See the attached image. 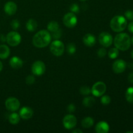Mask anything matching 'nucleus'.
Masks as SVG:
<instances>
[{"label":"nucleus","mask_w":133,"mask_h":133,"mask_svg":"<svg viewBox=\"0 0 133 133\" xmlns=\"http://www.w3.org/2000/svg\"><path fill=\"white\" fill-rule=\"evenodd\" d=\"M52 37L50 32L46 30H41L35 35L32 38V44L38 48H44L49 45Z\"/></svg>","instance_id":"nucleus-1"},{"label":"nucleus","mask_w":133,"mask_h":133,"mask_svg":"<svg viewBox=\"0 0 133 133\" xmlns=\"http://www.w3.org/2000/svg\"><path fill=\"white\" fill-rule=\"evenodd\" d=\"M114 44L117 49L125 51L128 50L131 47V39L128 34L121 32L115 36Z\"/></svg>","instance_id":"nucleus-2"},{"label":"nucleus","mask_w":133,"mask_h":133,"mask_svg":"<svg viewBox=\"0 0 133 133\" xmlns=\"http://www.w3.org/2000/svg\"><path fill=\"white\" fill-rule=\"evenodd\" d=\"M127 19L123 16H116L112 18L110 22L111 29L116 32H120L124 31L127 27Z\"/></svg>","instance_id":"nucleus-3"},{"label":"nucleus","mask_w":133,"mask_h":133,"mask_svg":"<svg viewBox=\"0 0 133 133\" xmlns=\"http://www.w3.org/2000/svg\"><path fill=\"white\" fill-rule=\"evenodd\" d=\"M65 51L64 44L58 40H55L50 45V51L56 57H61L64 54Z\"/></svg>","instance_id":"nucleus-4"},{"label":"nucleus","mask_w":133,"mask_h":133,"mask_svg":"<svg viewBox=\"0 0 133 133\" xmlns=\"http://www.w3.org/2000/svg\"><path fill=\"white\" fill-rule=\"evenodd\" d=\"M6 41L10 46L16 47L20 44L22 41V36L16 31H11L6 35Z\"/></svg>","instance_id":"nucleus-5"},{"label":"nucleus","mask_w":133,"mask_h":133,"mask_svg":"<svg viewBox=\"0 0 133 133\" xmlns=\"http://www.w3.org/2000/svg\"><path fill=\"white\" fill-rule=\"evenodd\" d=\"M107 90V86L105 83L102 81H99L95 83L91 89V93L94 96L101 97Z\"/></svg>","instance_id":"nucleus-6"},{"label":"nucleus","mask_w":133,"mask_h":133,"mask_svg":"<svg viewBox=\"0 0 133 133\" xmlns=\"http://www.w3.org/2000/svg\"><path fill=\"white\" fill-rule=\"evenodd\" d=\"M45 65L42 61H37L34 62L31 67L32 74L36 76H41L45 72Z\"/></svg>","instance_id":"nucleus-7"},{"label":"nucleus","mask_w":133,"mask_h":133,"mask_svg":"<svg viewBox=\"0 0 133 133\" xmlns=\"http://www.w3.org/2000/svg\"><path fill=\"white\" fill-rule=\"evenodd\" d=\"M62 123H63V125L65 129L68 130H71L75 128V126L77 125V120L75 116L70 114H67L64 117Z\"/></svg>","instance_id":"nucleus-8"},{"label":"nucleus","mask_w":133,"mask_h":133,"mask_svg":"<svg viewBox=\"0 0 133 133\" xmlns=\"http://www.w3.org/2000/svg\"><path fill=\"white\" fill-rule=\"evenodd\" d=\"M99 42L104 48H109L112 44L113 38L110 33L103 32L99 35Z\"/></svg>","instance_id":"nucleus-9"},{"label":"nucleus","mask_w":133,"mask_h":133,"mask_svg":"<svg viewBox=\"0 0 133 133\" xmlns=\"http://www.w3.org/2000/svg\"><path fill=\"white\" fill-rule=\"evenodd\" d=\"M5 107L9 111L16 112L19 109L20 103L17 98L14 97H10L6 99L5 103Z\"/></svg>","instance_id":"nucleus-10"},{"label":"nucleus","mask_w":133,"mask_h":133,"mask_svg":"<svg viewBox=\"0 0 133 133\" xmlns=\"http://www.w3.org/2000/svg\"><path fill=\"white\" fill-rule=\"evenodd\" d=\"M63 23L64 25L68 28L75 27L77 23V18L75 14L71 12L65 14L63 18Z\"/></svg>","instance_id":"nucleus-11"},{"label":"nucleus","mask_w":133,"mask_h":133,"mask_svg":"<svg viewBox=\"0 0 133 133\" xmlns=\"http://www.w3.org/2000/svg\"><path fill=\"white\" fill-rule=\"evenodd\" d=\"M127 64L123 60L119 59L114 61L112 64V70L116 74H122L125 70Z\"/></svg>","instance_id":"nucleus-12"},{"label":"nucleus","mask_w":133,"mask_h":133,"mask_svg":"<svg viewBox=\"0 0 133 133\" xmlns=\"http://www.w3.org/2000/svg\"><path fill=\"white\" fill-rule=\"evenodd\" d=\"M19 116L23 119H29L33 116V110L29 107H23L19 110Z\"/></svg>","instance_id":"nucleus-13"},{"label":"nucleus","mask_w":133,"mask_h":133,"mask_svg":"<svg viewBox=\"0 0 133 133\" xmlns=\"http://www.w3.org/2000/svg\"><path fill=\"white\" fill-rule=\"evenodd\" d=\"M4 11L9 16L14 15L17 11L16 4L13 1H8L4 6Z\"/></svg>","instance_id":"nucleus-14"},{"label":"nucleus","mask_w":133,"mask_h":133,"mask_svg":"<svg viewBox=\"0 0 133 133\" xmlns=\"http://www.w3.org/2000/svg\"><path fill=\"white\" fill-rule=\"evenodd\" d=\"M110 130V126L107 122L101 121L97 123L95 128V131L97 133H107Z\"/></svg>","instance_id":"nucleus-15"},{"label":"nucleus","mask_w":133,"mask_h":133,"mask_svg":"<svg viewBox=\"0 0 133 133\" xmlns=\"http://www.w3.org/2000/svg\"><path fill=\"white\" fill-rule=\"evenodd\" d=\"M83 43L88 47H92L96 44V38L93 34L87 33L83 37Z\"/></svg>","instance_id":"nucleus-16"},{"label":"nucleus","mask_w":133,"mask_h":133,"mask_svg":"<svg viewBox=\"0 0 133 133\" xmlns=\"http://www.w3.org/2000/svg\"><path fill=\"white\" fill-rule=\"evenodd\" d=\"M9 64L12 68L19 69L22 67L23 62L22 58L18 57H12L9 61Z\"/></svg>","instance_id":"nucleus-17"},{"label":"nucleus","mask_w":133,"mask_h":133,"mask_svg":"<svg viewBox=\"0 0 133 133\" xmlns=\"http://www.w3.org/2000/svg\"><path fill=\"white\" fill-rule=\"evenodd\" d=\"M10 53V48L9 46L5 44L0 45V58L1 59H6L9 57Z\"/></svg>","instance_id":"nucleus-18"},{"label":"nucleus","mask_w":133,"mask_h":133,"mask_svg":"<svg viewBox=\"0 0 133 133\" xmlns=\"http://www.w3.org/2000/svg\"><path fill=\"white\" fill-rule=\"evenodd\" d=\"M38 27V23L35 19H29L26 23V29L29 32H34L36 30Z\"/></svg>","instance_id":"nucleus-19"},{"label":"nucleus","mask_w":133,"mask_h":133,"mask_svg":"<svg viewBox=\"0 0 133 133\" xmlns=\"http://www.w3.org/2000/svg\"><path fill=\"white\" fill-rule=\"evenodd\" d=\"M94 123V120L92 117H86L82 120L81 125L83 128L84 129H89L91 127H92Z\"/></svg>","instance_id":"nucleus-20"},{"label":"nucleus","mask_w":133,"mask_h":133,"mask_svg":"<svg viewBox=\"0 0 133 133\" xmlns=\"http://www.w3.org/2000/svg\"><path fill=\"white\" fill-rule=\"evenodd\" d=\"M20 116H19V114H18L16 112H13L12 113L9 115V123L12 125H16L20 121Z\"/></svg>","instance_id":"nucleus-21"},{"label":"nucleus","mask_w":133,"mask_h":133,"mask_svg":"<svg viewBox=\"0 0 133 133\" xmlns=\"http://www.w3.org/2000/svg\"><path fill=\"white\" fill-rule=\"evenodd\" d=\"M96 103V99L94 97L92 96H88V97H84L83 101V105L85 107H92Z\"/></svg>","instance_id":"nucleus-22"},{"label":"nucleus","mask_w":133,"mask_h":133,"mask_svg":"<svg viewBox=\"0 0 133 133\" xmlns=\"http://www.w3.org/2000/svg\"><path fill=\"white\" fill-rule=\"evenodd\" d=\"M47 28H48V31L52 33L53 32H55L56 31H57L59 29V24L57 22L51 21V22H49L48 26H47Z\"/></svg>","instance_id":"nucleus-23"},{"label":"nucleus","mask_w":133,"mask_h":133,"mask_svg":"<svg viewBox=\"0 0 133 133\" xmlns=\"http://www.w3.org/2000/svg\"><path fill=\"white\" fill-rule=\"evenodd\" d=\"M125 98L129 103L133 104V87H130L127 90L125 93Z\"/></svg>","instance_id":"nucleus-24"},{"label":"nucleus","mask_w":133,"mask_h":133,"mask_svg":"<svg viewBox=\"0 0 133 133\" xmlns=\"http://www.w3.org/2000/svg\"><path fill=\"white\" fill-rule=\"evenodd\" d=\"M108 55H109V58H112V59H115L119 55V49H117L116 47L114 48H112L108 52Z\"/></svg>","instance_id":"nucleus-25"},{"label":"nucleus","mask_w":133,"mask_h":133,"mask_svg":"<svg viewBox=\"0 0 133 133\" xmlns=\"http://www.w3.org/2000/svg\"><path fill=\"white\" fill-rule=\"evenodd\" d=\"M67 51L70 55H74L76 52V45L74 43H70L67 45Z\"/></svg>","instance_id":"nucleus-26"},{"label":"nucleus","mask_w":133,"mask_h":133,"mask_svg":"<svg viewBox=\"0 0 133 133\" xmlns=\"http://www.w3.org/2000/svg\"><path fill=\"white\" fill-rule=\"evenodd\" d=\"M79 92H80L81 94L83 95V96H88L91 93V89L87 86H83L80 88Z\"/></svg>","instance_id":"nucleus-27"},{"label":"nucleus","mask_w":133,"mask_h":133,"mask_svg":"<svg viewBox=\"0 0 133 133\" xmlns=\"http://www.w3.org/2000/svg\"><path fill=\"white\" fill-rule=\"evenodd\" d=\"M101 104H103V105H107L109 104H110V101H111V99H110V96H101Z\"/></svg>","instance_id":"nucleus-28"},{"label":"nucleus","mask_w":133,"mask_h":133,"mask_svg":"<svg viewBox=\"0 0 133 133\" xmlns=\"http://www.w3.org/2000/svg\"><path fill=\"white\" fill-rule=\"evenodd\" d=\"M70 11L71 12L74 13V14H77L79 12V10H80V8H79V5L76 3H73L72 5H71L70 6Z\"/></svg>","instance_id":"nucleus-29"},{"label":"nucleus","mask_w":133,"mask_h":133,"mask_svg":"<svg viewBox=\"0 0 133 133\" xmlns=\"http://www.w3.org/2000/svg\"><path fill=\"white\" fill-rule=\"evenodd\" d=\"M61 36H62V31L60 29H58L55 32H52L51 34V37L53 38L55 40H58L61 37Z\"/></svg>","instance_id":"nucleus-30"},{"label":"nucleus","mask_w":133,"mask_h":133,"mask_svg":"<svg viewBox=\"0 0 133 133\" xmlns=\"http://www.w3.org/2000/svg\"><path fill=\"white\" fill-rule=\"evenodd\" d=\"M107 53V50L105 49V48H101L100 49H99V50L97 51V54L99 57H100V58H103V57H105L106 56Z\"/></svg>","instance_id":"nucleus-31"},{"label":"nucleus","mask_w":133,"mask_h":133,"mask_svg":"<svg viewBox=\"0 0 133 133\" xmlns=\"http://www.w3.org/2000/svg\"><path fill=\"white\" fill-rule=\"evenodd\" d=\"M25 82L28 85H31V84H34L35 82V77H34V75H28V76L26 77Z\"/></svg>","instance_id":"nucleus-32"},{"label":"nucleus","mask_w":133,"mask_h":133,"mask_svg":"<svg viewBox=\"0 0 133 133\" xmlns=\"http://www.w3.org/2000/svg\"><path fill=\"white\" fill-rule=\"evenodd\" d=\"M10 25H11V27L13 29L16 30L18 29L19 27V26H20V23H19V22L18 19H14V20L12 21Z\"/></svg>","instance_id":"nucleus-33"},{"label":"nucleus","mask_w":133,"mask_h":133,"mask_svg":"<svg viewBox=\"0 0 133 133\" xmlns=\"http://www.w3.org/2000/svg\"><path fill=\"white\" fill-rule=\"evenodd\" d=\"M125 16L129 20H133V10H129L125 12Z\"/></svg>","instance_id":"nucleus-34"},{"label":"nucleus","mask_w":133,"mask_h":133,"mask_svg":"<svg viewBox=\"0 0 133 133\" xmlns=\"http://www.w3.org/2000/svg\"><path fill=\"white\" fill-rule=\"evenodd\" d=\"M67 110L69 112H70V113L74 112H75V110H76V107H75V106L74 105V104L71 103V104H70L68 106Z\"/></svg>","instance_id":"nucleus-35"},{"label":"nucleus","mask_w":133,"mask_h":133,"mask_svg":"<svg viewBox=\"0 0 133 133\" xmlns=\"http://www.w3.org/2000/svg\"><path fill=\"white\" fill-rule=\"evenodd\" d=\"M128 80L130 83L133 84V72H131L128 76Z\"/></svg>","instance_id":"nucleus-36"},{"label":"nucleus","mask_w":133,"mask_h":133,"mask_svg":"<svg viewBox=\"0 0 133 133\" xmlns=\"http://www.w3.org/2000/svg\"><path fill=\"white\" fill-rule=\"evenodd\" d=\"M128 30L130 32L133 33V22H131L128 25Z\"/></svg>","instance_id":"nucleus-37"},{"label":"nucleus","mask_w":133,"mask_h":133,"mask_svg":"<svg viewBox=\"0 0 133 133\" xmlns=\"http://www.w3.org/2000/svg\"><path fill=\"white\" fill-rule=\"evenodd\" d=\"M72 132L73 133H83V131H82V130H81V129H75V130H74V131H72Z\"/></svg>","instance_id":"nucleus-38"},{"label":"nucleus","mask_w":133,"mask_h":133,"mask_svg":"<svg viewBox=\"0 0 133 133\" xmlns=\"http://www.w3.org/2000/svg\"><path fill=\"white\" fill-rule=\"evenodd\" d=\"M2 70H3V63L0 61V72H1V71Z\"/></svg>","instance_id":"nucleus-39"},{"label":"nucleus","mask_w":133,"mask_h":133,"mask_svg":"<svg viewBox=\"0 0 133 133\" xmlns=\"http://www.w3.org/2000/svg\"><path fill=\"white\" fill-rule=\"evenodd\" d=\"M131 56L132 57V58L133 59V50H132V51L131 52Z\"/></svg>","instance_id":"nucleus-40"},{"label":"nucleus","mask_w":133,"mask_h":133,"mask_svg":"<svg viewBox=\"0 0 133 133\" xmlns=\"http://www.w3.org/2000/svg\"><path fill=\"white\" fill-rule=\"evenodd\" d=\"M131 44H132V45H133V36H132V39H131Z\"/></svg>","instance_id":"nucleus-41"},{"label":"nucleus","mask_w":133,"mask_h":133,"mask_svg":"<svg viewBox=\"0 0 133 133\" xmlns=\"http://www.w3.org/2000/svg\"><path fill=\"white\" fill-rule=\"evenodd\" d=\"M127 132H131V133H133V132H132V131H127Z\"/></svg>","instance_id":"nucleus-42"},{"label":"nucleus","mask_w":133,"mask_h":133,"mask_svg":"<svg viewBox=\"0 0 133 133\" xmlns=\"http://www.w3.org/2000/svg\"><path fill=\"white\" fill-rule=\"evenodd\" d=\"M80 1H87V0H80Z\"/></svg>","instance_id":"nucleus-43"}]
</instances>
